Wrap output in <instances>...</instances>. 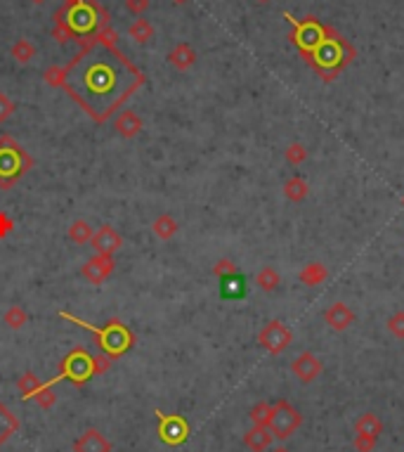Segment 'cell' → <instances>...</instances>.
<instances>
[{
	"mask_svg": "<svg viewBox=\"0 0 404 452\" xmlns=\"http://www.w3.org/2000/svg\"><path fill=\"white\" fill-rule=\"evenodd\" d=\"M31 400L38 403V407L40 410H52L55 407V403H57V393H55V386H52L50 382H45L43 384V389L35 393Z\"/></svg>",
	"mask_w": 404,
	"mask_h": 452,
	"instance_id": "f1b7e54d",
	"label": "cell"
},
{
	"mask_svg": "<svg viewBox=\"0 0 404 452\" xmlns=\"http://www.w3.org/2000/svg\"><path fill=\"white\" fill-rule=\"evenodd\" d=\"M291 341H293V332H291L282 320L267 322L258 334V343L272 355H282L284 350L291 346Z\"/></svg>",
	"mask_w": 404,
	"mask_h": 452,
	"instance_id": "ba28073f",
	"label": "cell"
},
{
	"mask_svg": "<svg viewBox=\"0 0 404 452\" xmlns=\"http://www.w3.org/2000/svg\"><path fill=\"white\" fill-rule=\"evenodd\" d=\"M326 277H329V270H326V265L319 263V260H312V263H307L300 270V282L305 284V287H319L322 282H326Z\"/></svg>",
	"mask_w": 404,
	"mask_h": 452,
	"instance_id": "ffe728a7",
	"label": "cell"
},
{
	"mask_svg": "<svg viewBox=\"0 0 404 452\" xmlns=\"http://www.w3.org/2000/svg\"><path fill=\"white\" fill-rule=\"evenodd\" d=\"M168 64H173L177 71H187L197 64V50L189 43H177L168 52Z\"/></svg>",
	"mask_w": 404,
	"mask_h": 452,
	"instance_id": "2e32d148",
	"label": "cell"
},
{
	"mask_svg": "<svg viewBox=\"0 0 404 452\" xmlns=\"http://www.w3.org/2000/svg\"><path fill=\"white\" fill-rule=\"evenodd\" d=\"M376 441L378 438H371V436H355V450L357 452H371L373 448H376Z\"/></svg>",
	"mask_w": 404,
	"mask_h": 452,
	"instance_id": "d590c367",
	"label": "cell"
},
{
	"mask_svg": "<svg viewBox=\"0 0 404 452\" xmlns=\"http://www.w3.org/2000/svg\"><path fill=\"white\" fill-rule=\"evenodd\" d=\"M159 417V436L165 445H182L189 436V426L187 421L177 414H163L156 412Z\"/></svg>",
	"mask_w": 404,
	"mask_h": 452,
	"instance_id": "9c48e42d",
	"label": "cell"
},
{
	"mask_svg": "<svg viewBox=\"0 0 404 452\" xmlns=\"http://www.w3.org/2000/svg\"><path fill=\"white\" fill-rule=\"evenodd\" d=\"M17 389H19V393L24 396V400H31V398L43 389V382H40L33 372H24L22 377L17 379Z\"/></svg>",
	"mask_w": 404,
	"mask_h": 452,
	"instance_id": "d4e9b609",
	"label": "cell"
},
{
	"mask_svg": "<svg viewBox=\"0 0 404 452\" xmlns=\"http://www.w3.org/2000/svg\"><path fill=\"white\" fill-rule=\"evenodd\" d=\"M128 36L135 40V43H140V45L150 43V40L154 38L152 22L145 20V17H138V20H133V22H130V26H128Z\"/></svg>",
	"mask_w": 404,
	"mask_h": 452,
	"instance_id": "7402d4cb",
	"label": "cell"
},
{
	"mask_svg": "<svg viewBox=\"0 0 404 452\" xmlns=\"http://www.w3.org/2000/svg\"><path fill=\"white\" fill-rule=\"evenodd\" d=\"M62 379H69L74 386H83L88 384V379H92V355L88 353L86 348H74L71 353L64 358L62 370L55 379H50V384L55 386Z\"/></svg>",
	"mask_w": 404,
	"mask_h": 452,
	"instance_id": "8992f818",
	"label": "cell"
},
{
	"mask_svg": "<svg viewBox=\"0 0 404 452\" xmlns=\"http://www.w3.org/2000/svg\"><path fill=\"white\" fill-rule=\"evenodd\" d=\"M33 159L10 135L0 138V189H10L19 178L31 171Z\"/></svg>",
	"mask_w": 404,
	"mask_h": 452,
	"instance_id": "5b68a950",
	"label": "cell"
},
{
	"mask_svg": "<svg viewBox=\"0 0 404 452\" xmlns=\"http://www.w3.org/2000/svg\"><path fill=\"white\" fill-rule=\"evenodd\" d=\"M402 206H404V197H402Z\"/></svg>",
	"mask_w": 404,
	"mask_h": 452,
	"instance_id": "ee69618b",
	"label": "cell"
},
{
	"mask_svg": "<svg viewBox=\"0 0 404 452\" xmlns=\"http://www.w3.org/2000/svg\"><path fill=\"white\" fill-rule=\"evenodd\" d=\"M291 22V43L298 45L302 59L329 83L355 59V47L336 29L326 26L317 17H305L302 22Z\"/></svg>",
	"mask_w": 404,
	"mask_h": 452,
	"instance_id": "7a4b0ae2",
	"label": "cell"
},
{
	"mask_svg": "<svg viewBox=\"0 0 404 452\" xmlns=\"http://www.w3.org/2000/svg\"><path fill=\"white\" fill-rule=\"evenodd\" d=\"M12 230H15V221L10 218L8 211H0V240H5V237L12 235Z\"/></svg>",
	"mask_w": 404,
	"mask_h": 452,
	"instance_id": "8d00e7d4",
	"label": "cell"
},
{
	"mask_svg": "<svg viewBox=\"0 0 404 452\" xmlns=\"http://www.w3.org/2000/svg\"><path fill=\"white\" fill-rule=\"evenodd\" d=\"M324 322L329 325V329H334V332H346L348 327L355 322V313L350 311L348 303L336 301L331 308H326V313H324Z\"/></svg>",
	"mask_w": 404,
	"mask_h": 452,
	"instance_id": "4fadbf2b",
	"label": "cell"
},
{
	"mask_svg": "<svg viewBox=\"0 0 404 452\" xmlns=\"http://www.w3.org/2000/svg\"><path fill=\"white\" fill-rule=\"evenodd\" d=\"M111 362H114V358H109L106 353L92 355V377H102V374L109 372Z\"/></svg>",
	"mask_w": 404,
	"mask_h": 452,
	"instance_id": "d6a6232c",
	"label": "cell"
},
{
	"mask_svg": "<svg viewBox=\"0 0 404 452\" xmlns=\"http://www.w3.org/2000/svg\"><path fill=\"white\" fill-rule=\"evenodd\" d=\"M385 327H388V332L393 334L395 338H404V311L400 313H395V315H390L388 318V322H385Z\"/></svg>",
	"mask_w": 404,
	"mask_h": 452,
	"instance_id": "1f68e13d",
	"label": "cell"
},
{
	"mask_svg": "<svg viewBox=\"0 0 404 452\" xmlns=\"http://www.w3.org/2000/svg\"><path fill=\"white\" fill-rule=\"evenodd\" d=\"M74 452H111V443L97 429H88L74 443Z\"/></svg>",
	"mask_w": 404,
	"mask_h": 452,
	"instance_id": "9a60e30c",
	"label": "cell"
},
{
	"mask_svg": "<svg viewBox=\"0 0 404 452\" xmlns=\"http://www.w3.org/2000/svg\"><path fill=\"white\" fill-rule=\"evenodd\" d=\"M284 154H286V162L291 166H300L302 162H307V147L302 142H291Z\"/></svg>",
	"mask_w": 404,
	"mask_h": 452,
	"instance_id": "4dcf8cb0",
	"label": "cell"
},
{
	"mask_svg": "<svg viewBox=\"0 0 404 452\" xmlns=\"http://www.w3.org/2000/svg\"><path fill=\"white\" fill-rule=\"evenodd\" d=\"M275 452H286V450H275Z\"/></svg>",
	"mask_w": 404,
	"mask_h": 452,
	"instance_id": "7bdbcfd3",
	"label": "cell"
},
{
	"mask_svg": "<svg viewBox=\"0 0 404 452\" xmlns=\"http://www.w3.org/2000/svg\"><path fill=\"white\" fill-rule=\"evenodd\" d=\"M76 3H79V0H64V3H62V5H64V8H67V10H69V8H74V5H76Z\"/></svg>",
	"mask_w": 404,
	"mask_h": 452,
	"instance_id": "f35d334b",
	"label": "cell"
},
{
	"mask_svg": "<svg viewBox=\"0 0 404 452\" xmlns=\"http://www.w3.org/2000/svg\"><path fill=\"white\" fill-rule=\"evenodd\" d=\"M255 3H258V5H267L270 0H255Z\"/></svg>",
	"mask_w": 404,
	"mask_h": 452,
	"instance_id": "60d3db41",
	"label": "cell"
},
{
	"mask_svg": "<svg viewBox=\"0 0 404 452\" xmlns=\"http://www.w3.org/2000/svg\"><path fill=\"white\" fill-rule=\"evenodd\" d=\"M291 372H293L302 384H310L314 379H319V374L324 372V365L317 355L305 350V353H300L298 358L291 362Z\"/></svg>",
	"mask_w": 404,
	"mask_h": 452,
	"instance_id": "8fae6325",
	"label": "cell"
},
{
	"mask_svg": "<svg viewBox=\"0 0 404 452\" xmlns=\"http://www.w3.org/2000/svg\"><path fill=\"white\" fill-rule=\"evenodd\" d=\"M59 318L69 320V322L79 325V327H83V329L90 332V334L97 336L99 348H102L104 353L109 355V358H118V355H123L135 343L133 332H130L128 327L121 322V320H109V322H106L104 327H95V325L86 322V320L76 318V315H71L67 311H59Z\"/></svg>",
	"mask_w": 404,
	"mask_h": 452,
	"instance_id": "3957f363",
	"label": "cell"
},
{
	"mask_svg": "<svg viewBox=\"0 0 404 452\" xmlns=\"http://www.w3.org/2000/svg\"><path fill=\"white\" fill-rule=\"evenodd\" d=\"M272 431L267 426H251L246 433H243V443L251 452H265L272 445Z\"/></svg>",
	"mask_w": 404,
	"mask_h": 452,
	"instance_id": "e0dca14e",
	"label": "cell"
},
{
	"mask_svg": "<svg viewBox=\"0 0 404 452\" xmlns=\"http://www.w3.org/2000/svg\"><path fill=\"white\" fill-rule=\"evenodd\" d=\"M3 322L10 327V329H22L24 325L29 322V313L24 311L19 303H15V306H10L8 311L3 315Z\"/></svg>",
	"mask_w": 404,
	"mask_h": 452,
	"instance_id": "83f0119b",
	"label": "cell"
},
{
	"mask_svg": "<svg viewBox=\"0 0 404 452\" xmlns=\"http://www.w3.org/2000/svg\"><path fill=\"white\" fill-rule=\"evenodd\" d=\"M284 194H286V199L289 201H302L310 194V185H307L302 178H298V176H293V178H289L286 182H284Z\"/></svg>",
	"mask_w": 404,
	"mask_h": 452,
	"instance_id": "cb8c5ba5",
	"label": "cell"
},
{
	"mask_svg": "<svg viewBox=\"0 0 404 452\" xmlns=\"http://www.w3.org/2000/svg\"><path fill=\"white\" fill-rule=\"evenodd\" d=\"M64 17H67V8L62 5V8L55 10V15H52V38H55L59 45H67L69 40H76V36L69 29Z\"/></svg>",
	"mask_w": 404,
	"mask_h": 452,
	"instance_id": "ac0fdd59",
	"label": "cell"
},
{
	"mask_svg": "<svg viewBox=\"0 0 404 452\" xmlns=\"http://www.w3.org/2000/svg\"><path fill=\"white\" fill-rule=\"evenodd\" d=\"M92 235H95L92 225L88 221H83V218H79V221H74L69 225V240L74 244H90Z\"/></svg>",
	"mask_w": 404,
	"mask_h": 452,
	"instance_id": "484cf974",
	"label": "cell"
},
{
	"mask_svg": "<svg viewBox=\"0 0 404 452\" xmlns=\"http://www.w3.org/2000/svg\"><path fill=\"white\" fill-rule=\"evenodd\" d=\"M251 421H253V426H270V419H272V405L270 403H258V405H253L251 410Z\"/></svg>",
	"mask_w": 404,
	"mask_h": 452,
	"instance_id": "f546056e",
	"label": "cell"
},
{
	"mask_svg": "<svg viewBox=\"0 0 404 452\" xmlns=\"http://www.w3.org/2000/svg\"><path fill=\"white\" fill-rule=\"evenodd\" d=\"M173 3H177V5H182V3H187V0H173Z\"/></svg>",
	"mask_w": 404,
	"mask_h": 452,
	"instance_id": "b9f144b4",
	"label": "cell"
},
{
	"mask_svg": "<svg viewBox=\"0 0 404 452\" xmlns=\"http://www.w3.org/2000/svg\"><path fill=\"white\" fill-rule=\"evenodd\" d=\"M177 230H180V225H177V221L170 216V213H161V216H156V218H154V223H152V232L161 242L173 240V237L177 235Z\"/></svg>",
	"mask_w": 404,
	"mask_h": 452,
	"instance_id": "d6986e66",
	"label": "cell"
},
{
	"mask_svg": "<svg viewBox=\"0 0 404 452\" xmlns=\"http://www.w3.org/2000/svg\"><path fill=\"white\" fill-rule=\"evenodd\" d=\"M114 128H116V133L121 135V138L133 140V138H138V135L142 133V128H145V121H142V116L135 114L133 109H123L121 114L116 116Z\"/></svg>",
	"mask_w": 404,
	"mask_h": 452,
	"instance_id": "5bb4252c",
	"label": "cell"
},
{
	"mask_svg": "<svg viewBox=\"0 0 404 452\" xmlns=\"http://www.w3.org/2000/svg\"><path fill=\"white\" fill-rule=\"evenodd\" d=\"M10 55L17 64H29L35 57V45L29 38H17L10 47Z\"/></svg>",
	"mask_w": 404,
	"mask_h": 452,
	"instance_id": "603a6c76",
	"label": "cell"
},
{
	"mask_svg": "<svg viewBox=\"0 0 404 452\" xmlns=\"http://www.w3.org/2000/svg\"><path fill=\"white\" fill-rule=\"evenodd\" d=\"M116 38L118 33L109 26L76 38L81 43L79 55L43 74L47 86L64 88L95 123H104L145 83V74L118 50Z\"/></svg>",
	"mask_w": 404,
	"mask_h": 452,
	"instance_id": "6da1fadb",
	"label": "cell"
},
{
	"mask_svg": "<svg viewBox=\"0 0 404 452\" xmlns=\"http://www.w3.org/2000/svg\"><path fill=\"white\" fill-rule=\"evenodd\" d=\"M15 109H17V107L8 98V93L0 91V123H8L12 118V114H15Z\"/></svg>",
	"mask_w": 404,
	"mask_h": 452,
	"instance_id": "e575fe53",
	"label": "cell"
},
{
	"mask_svg": "<svg viewBox=\"0 0 404 452\" xmlns=\"http://www.w3.org/2000/svg\"><path fill=\"white\" fill-rule=\"evenodd\" d=\"M213 275L220 277V279H225V277H229V275H236L234 260H232V258H220L218 263L213 265Z\"/></svg>",
	"mask_w": 404,
	"mask_h": 452,
	"instance_id": "836d02e7",
	"label": "cell"
},
{
	"mask_svg": "<svg viewBox=\"0 0 404 452\" xmlns=\"http://www.w3.org/2000/svg\"><path fill=\"white\" fill-rule=\"evenodd\" d=\"M126 8H128V12H133V15L140 17L150 10V0H126Z\"/></svg>",
	"mask_w": 404,
	"mask_h": 452,
	"instance_id": "74e56055",
	"label": "cell"
},
{
	"mask_svg": "<svg viewBox=\"0 0 404 452\" xmlns=\"http://www.w3.org/2000/svg\"><path fill=\"white\" fill-rule=\"evenodd\" d=\"M33 5H43V3H47V0H31Z\"/></svg>",
	"mask_w": 404,
	"mask_h": 452,
	"instance_id": "ab89813d",
	"label": "cell"
},
{
	"mask_svg": "<svg viewBox=\"0 0 404 452\" xmlns=\"http://www.w3.org/2000/svg\"><path fill=\"white\" fill-rule=\"evenodd\" d=\"M67 24L74 31V36L79 38H88V36H95L99 29L109 26V12L104 8H99L95 0H79L74 8L67 10Z\"/></svg>",
	"mask_w": 404,
	"mask_h": 452,
	"instance_id": "277c9868",
	"label": "cell"
},
{
	"mask_svg": "<svg viewBox=\"0 0 404 452\" xmlns=\"http://www.w3.org/2000/svg\"><path fill=\"white\" fill-rule=\"evenodd\" d=\"M279 282H282V277H279V272L272 265L260 267L258 275H255V284H258L263 291H267V294H270V291H275L279 287Z\"/></svg>",
	"mask_w": 404,
	"mask_h": 452,
	"instance_id": "4316f807",
	"label": "cell"
},
{
	"mask_svg": "<svg viewBox=\"0 0 404 452\" xmlns=\"http://www.w3.org/2000/svg\"><path fill=\"white\" fill-rule=\"evenodd\" d=\"M114 256H106V254H92L90 258L83 263L81 267V275L88 279L90 284H102L106 282V277L114 272Z\"/></svg>",
	"mask_w": 404,
	"mask_h": 452,
	"instance_id": "30bf717a",
	"label": "cell"
},
{
	"mask_svg": "<svg viewBox=\"0 0 404 452\" xmlns=\"http://www.w3.org/2000/svg\"><path fill=\"white\" fill-rule=\"evenodd\" d=\"M355 433L357 436H371V438H378L383 433V421L376 417L373 412H366L355 421Z\"/></svg>",
	"mask_w": 404,
	"mask_h": 452,
	"instance_id": "44dd1931",
	"label": "cell"
},
{
	"mask_svg": "<svg viewBox=\"0 0 404 452\" xmlns=\"http://www.w3.org/2000/svg\"><path fill=\"white\" fill-rule=\"evenodd\" d=\"M302 424V414L298 407H293L289 400H277L272 405V419L267 429L272 431V436L279 438V441H286V438L293 436L296 431L300 429Z\"/></svg>",
	"mask_w": 404,
	"mask_h": 452,
	"instance_id": "52a82bcc",
	"label": "cell"
},
{
	"mask_svg": "<svg viewBox=\"0 0 404 452\" xmlns=\"http://www.w3.org/2000/svg\"><path fill=\"white\" fill-rule=\"evenodd\" d=\"M90 247L95 249V254H106V256H114L118 249L123 247V237L111 228V225H102L99 230H95Z\"/></svg>",
	"mask_w": 404,
	"mask_h": 452,
	"instance_id": "7c38bea8",
	"label": "cell"
}]
</instances>
